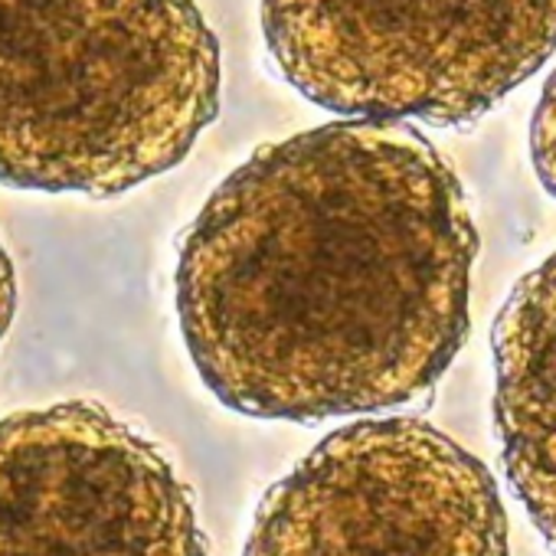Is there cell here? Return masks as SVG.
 Returning <instances> with one entry per match:
<instances>
[{
  "label": "cell",
  "instance_id": "cell-1",
  "mask_svg": "<svg viewBox=\"0 0 556 556\" xmlns=\"http://www.w3.org/2000/svg\"><path fill=\"white\" fill-rule=\"evenodd\" d=\"M478 229L452 164L406 122H331L258 148L177 255L206 390L255 419L387 413L468 338Z\"/></svg>",
  "mask_w": 556,
  "mask_h": 556
},
{
  "label": "cell",
  "instance_id": "cell-2",
  "mask_svg": "<svg viewBox=\"0 0 556 556\" xmlns=\"http://www.w3.org/2000/svg\"><path fill=\"white\" fill-rule=\"evenodd\" d=\"M219 112L197 0H0V184L118 197Z\"/></svg>",
  "mask_w": 556,
  "mask_h": 556
},
{
  "label": "cell",
  "instance_id": "cell-3",
  "mask_svg": "<svg viewBox=\"0 0 556 556\" xmlns=\"http://www.w3.org/2000/svg\"><path fill=\"white\" fill-rule=\"evenodd\" d=\"M275 70L361 122L468 125L556 53V0H262Z\"/></svg>",
  "mask_w": 556,
  "mask_h": 556
},
{
  "label": "cell",
  "instance_id": "cell-4",
  "mask_svg": "<svg viewBox=\"0 0 556 556\" xmlns=\"http://www.w3.org/2000/svg\"><path fill=\"white\" fill-rule=\"evenodd\" d=\"M242 556H510L494 475L419 416L351 422L262 497Z\"/></svg>",
  "mask_w": 556,
  "mask_h": 556
},
{
  "label": "cell",
  "instance_id": "cell-5",
  "mask_svg": "<svg viewBox=\"0 0 556 556\" xmlns=\"http://www.w3.org/2000/svg\"><path fill=\"white\" fill-rule=\"evenodd\" d=\"M0 556H206L167 455L92 400L0 419Z\"/></svg>",
  "mask_w": 556,
  "mask_h": 556
},
{
  "label": "cell",
  "instance_id": "cell-6",
  "mask_svg": "<svg viewBox=\"0 0 556 556\" xmlns=\"http://www.w3.org/2000/svg\"><path fill=\"white\" fill-rule=\"evenodd\" d=\"M491 348L504 471L556 549V249L514 286Z\"/></svg>",
  "mask_w": 556,
  "mask_h": 556
},
{
  "label": "cell",
  "instance_id": "cell-7",
  "mask_svg": "<svg viewBox=\"0 0 556 556\" xmlns=\"http://www.w3.org/2000/svg\"><path fill=\"white\" fill-rule=\"evenodd\" d=\"M530 157L540 184L556 197V70L546 79L530 122Z\"/></svg>",
  "mask_w": 556,
  "mask_h": 556
},
{
  "label": "cell",
  "instance_id": "cell-8",
  "mask_svg": "<svg viewBox=\"0 0 556 556\" xmlns=\"http://www.w3.org/2000/svg\"><path fill=\"white\" fill-rule=\"evenodd\" d=\"M14 315H17V275H14L8 249L0 245V341L8 338Z\"/></svg>",
  "mask_w": 556,
  "mask_h": 556
}]
</instances>
